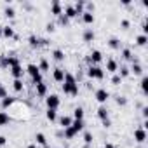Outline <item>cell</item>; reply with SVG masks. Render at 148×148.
<instances>
[{"label":"cell","instance_id":"1","mask_svg":"<svg viewBox=\"0 0 148 148\" xmlns=\"http://www.w3.org/2000/svg\"><path fill=\"white\" fill-rule=\"evenodd\" d=\"M63 92L64 94H70V96H77L79 94V84L75 80V77L71 75V73L64 71V80H63Z\"/></svg>","mask_w":148,"mask_h":148},{"label":"cell","instance_id":"2","mask_svg":"<svg viewBox=\"0 0 148 148\" xmlns=\"http://www.w3.org/2000/svg\"><path fill=\"white\" fill-rule=\"evenodd\" d=\"M87 75H89L91 79H98V80H101V79L105 77V70L94 64V66H89V68H87Z\"/></svg>","mask_w":148,"mask_h":148},{"label":"cell","instance_id":"3","mask_svg":"<svg viewBox=\"0 0 148 148\" xmlns=\"http://www.w3.org/2000/svg\"><path fill=\"white\" fill-rule=\"evenodd\" d=\"M59 103H61V99H59L58 94H49V96L45 98V105H47V108H51V110H58Z\"/></svg>","mask_w":148,"mask_h":148},{"label":"cell","instance_id":"4","mask_svg":"<svg viewBox=\"0 0 148 148\" xmlns=\"http://www.w3.org/2000/svg\"><path fill=\"white\" fill-rule=\"evenodd\" d=\"M94 98H96V101H99L101 105H105V103L108 101V98H110V92H108L106 89H98V91L94 92Z\"/></svg>","mask_w":148,"mask_h":148},{"label":"cell","instance_id":"5","mask_svg":"<svg viewBox=\"0 0 148 148\" xmlns=\"http://www.w3.org/2000/svg\"><path fill=\"white\" fill-rule=\"evenodd\" d=\"M134 141H136V143H139V145L146 141V131H145L143 127H139V129H136V131H134Z\"/></svg>","mask_w":148,"mask_h":148},{"label":"cell","instance_id":"6","mask_svg":"<svg viewBox=\"0 0 148 148\" xmlns=\"http://www.w3.org/2000/svg\"><path fill=\"white\" fill-rule=\"evenodd\" d=\"M52 79H54L56 82H63V80H64V70H63V68H54Z\"/></svg>","mask_w":148,"mask_h":148},{"label":"cell","instance_id":"7","mask_svg":"<svg viewBox=\"0 0 148 148\" xmlns=\"http://www.w3.org/2000/svg\"><path fill=\"white\" fill-rule=\"evenodd\" d=\"M11 73H12V77H14V79H23L25 70H23V66H21V64H16V66H12V68H11Z\"/></svg>","mask_w":148,"mask_h":148},{"label":"cell","instance_id":"8","mask_svg":"<svg viewBox=\"0 0 148 148\" xmlns=\"http://www.w3.org/2000/svg\"><path fill=\"white\" fill-rule=\"evenodd\" d=\"M106 71L108 73H117L119 71V63L115 59H108L106 61Z\"/></svg>","mask_w":148,"mask_h":148},{"label":"cell","instance_id":"9","mask_svg":"<svg viewBox=\"0 0 148 148\" xmlns=\"http://www.w3.org/2000/svg\"><path fill=\"white\" fill-rule=\"evenodd\" d=\"M26 71L30 73V77H32V79H35V77H38V75H40V70H38V66H37V64H33V63L26 66Z\"/></svg>","mask_w":148,"mask_h":148},{"label":"cell","instance_id":"10","mask_svg":"<svg viewBox=\"0 0 148 148\" xmlns=\"http://www.w3.org/2000/svg\"><path fill=\"white\" fill-rule=\"evenodd\" d=\"M101 59H103V54H101L99 51H92V52H91V56L87 58V61H89V63H99Z\"/></svg>","mask_w":148,"mask_h":148},{"label":"cell","instance_id":"11","mask_svg":"<svg viewBox=\"0 0 148 148\" xmlns=\"http://www.w3.org/2000/svg\"><path fill=\"white\" fill-rule=\"evenodd\" d=\"M51 12L54 14V16H61L63 14V7H61V4L59 2H52V5H51Z\"/></svg>","mask_w":148,"mask_h":148},{"label":"cell","instance_id":"12","mask_svg":"<svg viewBox=\"0 0 148 148\" xmlns=\"http://www.w3.org/2000/svg\"><path fill=\"white\" fill-rule=\"evenodd\" d=\"M71 122H73V119H71V117H68V115H63V117L59 119V125H61L63 129L70 127V125H71Z\"/></svg>","mask_w":148,"mask_h":148},{"label":"cell","instance_id":"13","mask_svg":"<svg viewBox=\"0 0 148 148\" xmlns=\"http://www.w3.org/2000/svg\"><path fill=\"white\" fill-rule=\"evenodd\" d=\"M82 21H84L86 25H92V23H94V14L84 11V14H82Z\"/></svg>","mask_w":148,"mask_h":148},{"label":"cell","instance_id":"14","mask_svg":"<svg viewBox=\"0 0 148 148\" xmlns=\"http://www.w3.org/2000/svg\"><path fill=\"white\" fill-rule=\"evenodd\" d=\"M71 127L75 129V132L79 134L80 131H84V127H86V124H84V120H73L71 122Z\"/></svg>","mask_w":148,"mask_h":148},{"label":"cell","instance_id":"15","mask_svg":"<svg viewBox=\"0 0 148 148\" xmlns=\"http://www.w3.org/2000/svg\"><path fill=\"white\" fill-rule=\"evenodd\" d=\"M73 120H84V108L77 106L73 110Z\"/></svg>","mask_w":148,"mask_h":148},{"label":"cell","instance_id":"16","mask_svg":"<svg viewBox=\"0 0 148 148\" xmlns=\"http://www.w3.org/2000/svg\"><path fill=\"white\" fill-rule=\"evenodd\" d=\"M94 38H96V33L92 32V28H87V30L84 32V40H86V42H92Z\"/></svg>","mask_w":148,"mask_h":148},{"label":"cell","instance_id":"17","mask_svg":"<svg viewBox=\"0 0 148 148\" xmlns=\"http://www.w3.org/2000/svg\"><path fill=\"white\" fill-rule=\"evenodd\" d=\"M64 16H66L68 19L77 18V12H75V9H73V5H66V7H64Z\"/></svg>","mask_w":148,"mask_h":148},{"label":"cell","instance_id":"18","mask_svg":"<svg viewBox=\"0 0 148 148\" xmlns=\"http://www.w3.org/2000/svg\"><path fill=\"white\" fill-rule=\"evenodd\" d=\"M2 37L12 38V37H14V30H12L11 26H2Z\"/></svg>","mask_w":148,"mask_h":148},{"label":"cell","instance_id":"19","mask_svg":"<svg viewBox=\"0 0 148 148\" xmlns=\"http://www.w3.org/2000/svg\"><path fill=\"white\" fill-rule=\"evenodd\" d=\"M129 71H132L134 75H141V73H143V66L139 63H132V66L129 68Z\"/></svg>","mask_w":148,"mask_h":148},{"label":"cell","instance_id":"20","mask_svg":"<svg viewBox=\"0 0 148 148\" xmlns=\"http://www.w3.org/2000/svg\"><path fill=\"white\" fill-rule=\"evenodd\" d=\"M11 122V117L7 112H0V125H7Z\"/></svg>","mask_w":148,"mask_h":148},{"label":"cell","instance_id":"21","mask_svg":"<svg viewBox=\"0 0 148 148\" xmlns=\"http://www.w3.org/2000/svg\"><path fill=\"white\" fill-rule=\"evenodd\" d=\"M35 87H37V94H38V96H47V86H45L44 82H42V84H37Z\"/></svg>","mask_w":148,"mask_h":148},{"label":"cell","instance_id":"22","mask_svg":"<svg viewBox=\"0 0 148 148\" xmlns=\"http://www.w3.org/2000/svg\"><path fill=\"white\" fill-rule=\"evenodd\" d=\"M98 117H99L101 120L108 119V110H106V106H105V105H101V106L98 108Z\"/></svg>","mask_w":148,"mask_h":148},{"label":"cell","instance_id":"23","mask_svg":"<svg viewBox=\"0 0 148 148\" xmlns=\"http://www.w3.org/2000/svg\"><path fill=\"white\" fill-rule=\"evenodd\" d=\"M75 136H77V132H75V129H73L71 125L64 129V138H66V139H73Z\"/></svg>","mask_w":148,"mask_h":148},{"label":"cell","instance_id":"24","mask_svg":"<svg viewBox=\"0 0 148 148\" xmlns=\"http://www.w3.org/2000/svg\"><path fill=\"white\" fill-rule=\"evenodd\" d=\"M45 117H47V120L54 122V120L58 119V112H56V110H51V108H47V112H45Z\"/></svg>","mask_w":148,"mask_h":148},{"label":"cell","instance_id":"25","mask_svg":"<svg viewBox=\"0 0 148 148\" xmlns=\"http://www.w3.org/2000/svg\"><path fill=\"white\" fill-rule=\"evenodd\" d=\"M84 5H86V2H77L75 5H73V9H75L77 16H82V14H84Z\"/></svg>","mask_w":148,"mask_h":148},{"label":"cell","instance_id":"26","mask_svg":"<svg viewBox=\"0 0 148 148\" xmlns=\"http://www.w3.org/2000/svg\"><path fill=\"white\" fill-rule=\"evenodd\" d=\"M52 58H54L56 61H63V59H64V52H63L61 49H56V51H52Z\"/></svg>","mask_w":148,"mask_h":148},{"label":"cell","instance_id":"27","mask_svg":"<svg viewBox=\"0 0 148 148\" xmlns=\"http://www.w3.org/2000/svg\"><path fill=\"white\" fill-rule=\"evenodd\" d=\"M12 87H14V91H16V92H21V91H23V80H21V79H14Z\"/></svg>","mask_w":148,"mask_h":148},{"label":"cell","instance_id":"28","mask_svg":"<svg viewBox=\"0 0 148 148\" xmlns=\"http://www.w3.org/2000/svg\"><path fill=\"white\" fill-rule=\"evenodd\" d=\"M146 42H148V37H146V35H143V33H141V35H138V37H136V44H138V45H141V47H143V45H146Z\"/></svg>","mask_w":148,"mask_h":148},{"label":"cell","instance_id":"29","mask_svg":"<svg viewBox=\"0 0 148 148\" xmlns=\"http://www.w3.org/2000/svg\"><path fill=\"white\" fill-rule=\"evenodd\" d=\"M108 45H110L112 49H119V47H120V40L115 38V37H112V38L108 40Z\"/></svg>","mask_w":148,"mask_h":148},{"label":"cell","instance_id":"30","mask_svg":"<svg viewBox=\"0 0 148 148\" xmlns=\"http://www.w3.org/2000/svg\"><path fill=\"white\" fill-rule=\"evenodd\" d=\"M14 101H16L14 98H11V96H7V98H4V99H2V106H4V108H9L11 105H14Z\"/></svg>","mask_w":148,"mask_h":148},{"label":"cell","instance_id":"31","mask_svg":"<svg viewBox=\"0 0 148 148\" xmlns=\"http://www.w3.org/2000/svg\"><path fill=\"white\" fill-rule=\"evenodd\" d=\"M28 42H30V45H32V47H38L42 40H38V37H35V35H32V37L28 38Z\"/></svg>","mask_w":148,"mask_h":148},{"label":"cell","instance_id":"32","mask_svg":"<svg viewBox=\"0 0 148 148\" xmlns=\"http://www.w3.org/2000/svg\"><path fill=\"white\" fill-rule=\"evenodd\" d=\"M16 64H19V59L18 58H14V56H7V66H16Z\"/></svg>","mask_w":148,"mask_h":148},{"label":"cell","instance_id":"33","mask_svg":"<svg viewBox=\"0 0 148 148\" xmlns=\"http://www.w3.org/2000/svg\"><path fill=\"white\" fill-rule=\"evenodd\" d=\"M37 66H38L40 71H49V61H47V59H42L40 64H37Z\"/></svg>","mask_w":148,"mask_h":148},{"label":"cell","instance_id":"34","mask_svg":"<svg viewBox=\"0 0 148 148\" xmlns=\"http://www.w3.org/2000/svg\"><path fill=\"white\" fill-rule=\"evenodd\" d=\"M4 14H5V16H7V18H11V19H12V18H14V16H16V11H14V9H12V7H9V5H7V7H5V9H4Z\"/></svg>","mask_w":148,"mask_h":148},{"label":"cell","instance_id":"35","mask_svg":"<svg viewBox=\"0 0 148 148\" xmlns=\"http://www.w3.org/2000/svg\"><path fill=\"white\" fill-rule=\"evenodd\" d=\"M35 139H37V143H38V145H42V146H45V141H47V139H45V136H44L42 132H37V136H35Z\"/></svg>","mask_w":148,"mask_h":148},{"label":"cell","instance_id":"36","mask_svg":"<svg viewBox=\"0 0 148 148\" xmlns=\"http://www.w3.org/2000/svg\"><path fill=\"white\" fill-rule=\"evenodd\" d=\"M129 73H131L129 68H127V66H122V68H120V73H119V77H120V79H125V77H129Z\"/></svg>","mask_w":148,"mask_h":148},{"label":"cell","instance_id":"37","mask_svg":"<svg viewBox=\"0 0 148 148\" xmlns=\"http://www.w3.org/2000/svg\"><path fill=\"white\" fill-rule=\"evenodd\" d=\"M141 91H143L145 94L148 92V77H143V79H141Z\"/></svg>","mask_w":148,"mask_h":148},{"label":"cell","instance_id":"38","mask_svg":"<svg viewBox=\"0 0 148 148\" xmlns=\"http://www.w3.org/2000/svg\"><path fill=\"white\" fill-rule=\"evenodd\" d=\"M84 141H86L87 146H91V143H92V134H91V132H86V134H84Z\"/></svg>","mask_w":148,"mask_h":148},{"label":"cell","instance_id":"39","mask_svg":"<svg viewBox=\"0 0 148 148\" xmlns=\"http://www.w3.org/2000/svg\"><path fill=\"white\" fill-rule=\"evenodd\" d=\"M122 58H124V59H132V52H131L129 49H124V51H122Z\"/></svg>","mask_w":148,"mask_h":148},{"label":"cell","instance_id":"40","mask_svg":"<svg viewBox=\"0 0 148 148\" xmlns=\"http://www.w3.org/2000/svg\"><path fill=\"white\" fill-rule=\"evenodd\" d=\"M120 82H122V79L117 75V73H113V77H112V84H113V86H119Z\"/></svg>","mask_w":148,"mask_h":148},{"label":"cell","instance_id":"41","mask_svg":"<svg viewBox=\"0 0 148 148\" xmlns=\"http://www.w3.org/2000/svg\"><path fill=\"white\" fill-rule=\"evenodd\" d=\"M117 105H119V106H125V105H127V99H125L124 96H119V98H117Z\"/></svg>","mask_w":148,"mask_h":148},{"label":"cell","instance_id":"42","mask_svg":"<svg viewBox=\"0 0 148 148\" xmlns=\"http://www.w3.org/2000/svg\"><path fill=\"white\" fill-rule=\"evenodd\" d=\"M59 23H61V25H68V23H70V19H68L64 14H61V16H59Z\"/></svg>","mask_w":148,"mask_h":148},{"label":"cell","instance_id":"43","mask_svg":"<svg viewBox=\"0 0 148 148\" xmlns=\"http://www.w3.org/2000/svg\"><path fill=\"white\" fill-rule=\"evenodd\" d=\"M120 26H122L124 30H127V28L131 26V23H129V19H122V21H120Z\"/></svg>","mask_w":148,"mask_h":148},{"label":"cell","instance_id":"44","mask_svg":"<svg viewBox=\"0 0 148 148\" xmlns=\"http://www.w3.org/2000/svg\"><path fill=\"white\" fill-rule=\"evenodd\" d=\"M42 82H44V79H42V73H40L38 77H35V79H33V84H35V86H37V84H42Z\"/></svg>","mask_w":148,"mask_h":148},{"label":"cell","instance_id":"45","mask_svg":"<svg viewBox=\"0 0 148 148\" xmlns=\"http://www.w3.org/2000/svg\"><path fill=\"white\" fill-rule=\"evenodd\" d=\"M45 30H47V32H49V33H52V32H54V30H56V28H54V25H52V23H49V25H47V26H45Z\"/></svg>","mask_w":148,"mask_h":148},{"label":"cell","instance_id":"46","mask_svg":"<svg viewBox=\"0 0 148 148\" xmlns=\"http://www.w3.org/2000/svg\"><path fill=\"white\" fill-rule=\"evenodd\" d=\"M141 28H143V35H146V33H148V25H146V21H143Z\"/></svg>","mask_w":148,"mask_h":148},{"label":"cell","instance_id":"47","mask_svg":"<svg viewBox=\"0 0 148 148\" xmlns=\"http://www.w3.org/2000/svg\"><path fill=\"white\" fill-rule=\"evenodd\" d=\"M7 145V138L5 136H0V146H5Z\"/></svg>","mask_w":148,"mask_h":148},{"label":"cell","instance_id":"48","mask_svg":"<svg viewBox=\"0 0 148 148\" xmlns=\"http://www.w3.org/2000/svg\"><path fill=\"white\" fill-rule=\"evenodd\" d=\"M0 98H2V99L7 98V91H5V89H0Z\"/></svg>","mask_w":148,"mask_h":148},{"label":"cell","instance_id":"49","mask_svg":"<svg viewBox=\"0 0 148 148\" xmlns=\"http://www.w3.org/2000/svg\"><path fill=\"white\" fill-rule=\"evenodd\" d=\"M103 125H105V127H110V125H112L110 119H105V120H103Z\"/></svg>","mask_w":148,"mask_h":148},{"label":"cell","instance_id":"50","mask_svg":"<svg viewBox=\"0 0 148 148\" xmlns=\"http://www.w3.org/2000/svg\"><path fill=\"white\" fill-rule=\"evenodd\" d=\"M141 113H143V117H145V119H146V117H148V108H146V106H145V108H143V110H141Z\"/></svg>","mask_w":148,"mask_h":148},{"label":"cell","instance_id":"51","mask_svg":"<svg viewBox=\"0 0 148 148\" xmlns=\"http://www.w3.org/2000/svg\"><path fill=\"white\" fill-rule=\"evenodd\" d=\"M105 148H115V146H113L112 143H106V145H105Z\"/></svg>","mask_w":148,"mask_h":148},{"label":"cell","instance_id":"52","mask_svg":"<svg viewBox=\"0 0 148 148\" xmlns=\"http://www.w3.org/2000/svg\"><path fill=\"white\" fill-rule=\"evenodd\" d=\"M28 148H37V145H28Z\"/></svg>","mask_w":148,"mask_h":148},{"label":"cell","instance_id":"53","mask_svg":"<svg viewBox=\"0 0 148 148\" xmlns=\"http://www.w3.org/2000/svg\"><path fill=\"white\" fill-rule=\"evenodd\" d=\"M0 37H2V26H0Z\"/></svg>","mask_w":148,"mask_h":148},{"label":"cell","instance_id":"54","mask_svg":"<svg viewBox=\"0 0 148 148\" xmlns=\"http://www.w3.org/2000/svg\"><path fill=\"white\" fill-rule=\"evenodd\" d=\"M0 89H4V86H2V82H0Z\"/></svg>","mask_w":148,"mask_h":148},{"label":"cell","instance_id":"55","mask_svg":"<svg viewBox=\"0 0 148 148\" xmlns=\"http://www.w3.org/2000/svg\"><path fill=\"white\" fill-rule=\"evenodd\" d=\"M44 148H51V146H47V145H45V146H44Z\"/></svg>","mask_w":148,"mask_h":148}]
</instances>
